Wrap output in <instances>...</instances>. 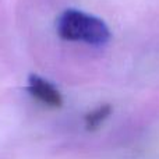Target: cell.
<instances>
[{"instance_id": "cell-3", "label": "cell", "mask_w": 159, "mask_h": 159, "mask_svg": "<svg viewBox=\"0 0 159 159\" xmlns=\"http://www.w3.org/2000/svg\"><path fill=\"white\" fill-rule=\"evenodd\" d=\"M110 115V106L109 105H103V106H99L98 109L92 110L89 115H87L85 117V124H87V129H96L107 116Z\"/></svg>"}, {"instance_id": "cell-2", "label": "cell", "mask_w": 159, "mask_h": 159, "mask_svg": "<svg viewBox=\"0 0 159 159\" xmlns=\"http://www.w3.org/2000/svg\"><path fill=\"white\" fill-rule=\"evenodd\" d=\"M27 89L34 98L38 99L43 105H48L50 107H60L63 105V98L57 88L52 82L36 74L30 75Z\"/></svg>"}, {"instance_id": "cell-1", "label": "cell", "mask_w": 159, "mask_h": 159, "mask_svg": "<svg viewBox=\"0 0 159 159\" xmlns=\"http://www.w3.org/2000/svg\"><path fill=\"white\" fill-rule=\"evenodd\" d=\"M56 30L61 39L93 46L105 45L110 39V31L103 20L75 8H69L59 17Z\"/></svg>"}]
</instances>
